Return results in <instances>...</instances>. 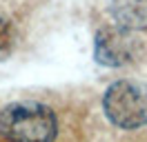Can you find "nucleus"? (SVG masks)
<instances>
[{
    "label": "nucleus",
    "mask_w": 147,
    "mask_h": 142,
    "mask_svg": "<svg viewBox=\"0 0 147 142\" xmlns=\"http://www.w3.org/2000/svg\"><path fill=\"white\" fill-rule=\"evenodd\" d=\"M0 135L9 142H54L58 120L54 109L42 102H11L0 111Z\"/></svg>",
    "instance_id": "f257e3e1"
},
{
    "label": "nucleus",
    "mask_w": 147,
    "mask_h": 142,
    "mask_svg": "<svg viewBox=\"0 0 147 142\" xmlns=\"http://www.w3.org/2000/svg\"><path fill=\"white\" fill-rule=\"evenodd\" d=\"M102 111L114 127L134 131L147 124V84L138 80H118L102 96Z\"/></svg>",
    "instance_id": "f03ea898"
},
{
    "label": "nucleus",
    "mask_w": 147,
    "mask_h": 142,
    "mask_svg": "<svg viewBox=\"0 0 147 142\" xmlns=\"http://www.w3.org/2000/svg\"><path fill=\"white\" fill-rule=\"evenodd\" d=\"M138 38H134L131 29L125 27H102L96 33L94 42V56L96 62H100L105 67H123L136 58L138 51Z\"/></svg>",
    "instance_id": "7ed1b4c3"
},
{
    "label": "nucleus",
    "mask_w": 147,
    "mask_h": 142,
    "mask_svg": "<svg viewBox=\"0 0 147 142\" xmlns=\"http://www.w3.org/2000/svg\"><path fill=\"white\" fill-rule=\"evenodd\" d=\"M114 22L131 31L147 29V0H107Z\"/></svg>",
    "instance_id": "20e7f679"
},
{
    "label": "nucleus",
    "mask_w": 147,
    "mask_h": 142,
    "mask_svg": "<svg viewBox=\"0 0 147 142\" xmlns=\"http://www.w3.org/2000/svg\"><path fill=\"white\" fill-rule=\"evenodd\" d=\"M16 47V29L5 13H0V62L7 60Z\"/></svg>",
    "instance_id": "39448f33"
}]
</instances>
